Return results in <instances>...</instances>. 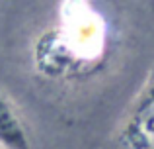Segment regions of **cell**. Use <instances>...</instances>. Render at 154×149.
I'll return each mask as SVG.
<instances>
[{"mask_svg": "<svg viewBox=\"0 0 154 149\" xmlns=\"http://www.w3.org/2000/svg\"><path fill=\"white\" fill-rule=\"evenodd\" d=\"M0 147L2 149H31L20 116L12 104L0 94Z\"/></svg>", "mask_w": 154, "mask_h": 149, "instance_id": "cell-1", "label": "cell"}]
</instances>
